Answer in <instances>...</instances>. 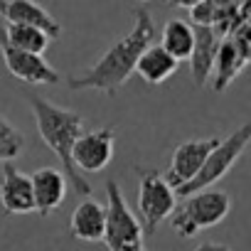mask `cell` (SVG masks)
<instances>
[{"label": "cell", "mask_w": 251, "mask_h": 251, "mask_svg": "<svg viewBox=\"0 0 251 251\" xmlns=\"http://www.w3.org/2000/svg\"><path fill=\"white\" fill-rule=\"evenodd\" d=\"M155 40V23L151 18L148 10H136L133 15V27L128 35H123L118 42H113L101 59L89 67L84 74L79 76H69L67 84L74 91H84V89H96L106 96H116V91L136 74V62L141 57V52L153 45Z\"/></svg>", "instance_id": "cell-1"}, {"label": "cell", "mask_w": 251, "mask_h": 251, "mask_svg": "<svg viewBox=\"0 0 251 251\" xmlns=\"http://www.w3.org/2000/svg\"><path fill=\"white\" fill-rule=\"evenodd\" d=\"M30 108H32V116L37 121V131H40V138L45 141V146L59 158L62 163V173L67 175V180L84 195L89 197L94 192V187L89 185V180L76 170L74 160H72V151H74V143L79 138V133L84 131V116L79 111H72V108H64V106H57L54 101L40 96V94H25Z\"/></svg>", "instance_id": "cell-2"}, {"label": "cell", "mask_w": 251, "mask_h": 251, "mask_svg": "<svg viewBox=\"0 0 251 251\" xmlns=\"http://www.w3.org/2000/svg\"><path fill=\"white\" fill-rule=\"evenodd\" d=\"M229 209H231V197L224 190L204 187L182 197V204H175L168 219L180 239H192L202 229H212L219 222H224Z\"/></svg>", "instance_id": "cell-3"}, {"label": "cell", "mask_w": 251, "mask_h": 251, "mask_svg": "<svg viewBox=\"0 0 251 251\" xmlns=\"http://www.w3.org/2000/svg\"><path fill=\"white\" fill-rule=\"evenodd\" d=\"M249 146H251V121L241 123L239 128H234L224 141H219V143L212 148V153L207 155V160L202 163L200 173H197L190 182L180 185V187L175 190V195H177V197H187V195H192V192H197V190H204V187L217 185V182L234 168V163L244 155V151H246Z\"/></svg>", "instance_id": "cell-4"}, {"label": "cell", "mask_w": 251, "mask_h": 251, "mask_svg": "<svg viewBox=\"0 0 251 251\" xmlns=\"http://www.w3.org/2000/svg\"><path fill=\"white\" fill-rule=\"evenodd\" d=\"M143 224L126 202L116 180L106 182V229L103 244L108 251H138L143 249Z\"/></svg>", "instance_id": "cell-5"}, {"label": "cell", "mask_w": 251, "mask_h": 251, "mask_svg": "<svg viewBox=\"0 0 251 251\" xmlns=\"http://www.w3.org/2000/svg\"><path fill=\"white\" fill-rule=\"evenodd\" d=\"M138 175V214L143 224V234L153 236L158 226L173 214L177 204V195L173 185L155 168H136Z\"/></svg>", "instance_id": "cell-6"}, {"label": "cell", "mask_w": 251, "mask_h": 251, "mask_svg": "<svg viewBox=\"0 0 251 251\" xmlns=\"http://www.w3.org/2000/svg\"><path fill=\"white\" fill-rule=\"evenodd\" d=\"M0 52H3V62H5L8 72L30 86H52L59 81L57 69H52V64L45 59V54L27 52V50L10 45L3 27H0Z\"/></svg>", "instance_id": "cell-7"}, {"label": "cell", "mask_w": 251, "mask_h": 251, "mask_svg": "<svg viewBox=\"0 0 251 251\" xmlns=\"http://www.w3.org/2000/svg\"><path fill=\"white\" fill-rule=\"evenodd\" d=\"M113 148H116V131L113 128H108V126L91 128V131L84 128L74 143L72 160H74L79 173H101L113 160Z\"/></svg>", "instance_id": "cell-8"}, {"label": "cell", "mask_w": 251, "mask_h": 251, "mask_svg": "<svg viewBox=\"0 0 251 251\" xmlns=\"http://www.w3.org/2000/svg\"><path fill=\"white\" fill-rule=\"evenodd\" d=\"M222 138H217V136H212V138H192V141H185V143H180L175 148V153L170 158V168L165 173V180L173 185V190H177L180 185L190 182L200 173L202 163L207 160V155L212 153V148Z\"/></svg>", "instance_id": "cell-9"}, {"label": "cell", "mask_w": 251, "mask_h": 251, "mask_svg": "<svg viewBox=\"0 0 251 251\" xmlns=\"http://www.w3.org/2000/svg\"><path fill=\"white\" fill-rule=\"evenodd\" d=\"M0 204L8 214H30L35 212L32 177L20 173L13 160L3 163V182H0Z\"/></svg>", "instance_id": "cell-10"}, {"label": "cell", "mask_w": 251, "mask_h": 251, "mask_svg": "<svg viewBox=\"0 0 251 251\" xmlns=\"http://www.w3.org/2000/svg\"><path fill=\"white\" fill-rule=\"evenodd\" d=\"M0 18L15 25H32L47 32L50 40L62 37V25L37 3V0H0Z\"/></svg>", "instance_id": "cell-11"}, {"label": "cell", "mask_w": 251, "mask_h": 251, "mask_svg": "<svg viewBox=\"0 0 251 251\" xmlns=\"http://www.w3.org/2000/svg\"><path fill=\"white\" fill-rule=\"evenodd\" d=\"M32 177V195H35V212L40 217H50L57 212L67 197V175L57 168H40Z\"/></svg>", "instance_id": "cell-12"}, {"label": "cell", "mask_w": 251, "mask_h": 251, "mask_svg": "<svg viewBox=\"0 0 251 251\" xmlns=\"http://www.w3.org/2000/svg\"><path fill=\"white\" fill-rule=\"evenodd\" d=\"M195 27V47L187 57L190 62V76H192V84L197 89H202L209 76H212V69H214V59H217V50H219V42L222 37L212 30V27Z\"/></svg>", "instance_id": "cell-13"}, {"label": "cell", "mask_w": 251, "mask_h": 251, "mask_svg": "<svg viewBox=\"0 0 251 251\" xmlns=\"http://www.w3.org/2000/svg\"><path fill=\"white\" fill-rule=\"evenodd\" d=\"M103 229H106V204H101L91 197L79 202L69 219V234L76 241L99 244V241H103Z\"/></svg>", "instance_id": "cell-14"}, {"label": "cell", "mask_w": 251, "mask_h": 251, "mask_svg": "<svg viewBox=\"0 0 251 251\" xmlns=\"http://www.w3.org/2000/svg\"><path fill=\"white\" fill-rule=\"evenodd\" d=\"M177 67H180V62H177L168 50H163L160 45H148V47L141 52L138 62H136V74H138L146 84L158 86V84L168 81V79L177 72Z\"/></svg>", "instance_id": "cell-15"}, {"label": "cell", "mask_w": 251, "mask_h": 251, "mask_svg": "<svg viewBox=\"0 0 251 251\" xmlns=\"http://www.w3.org/2000/svg\"><path fill=\"white\" fill-rule=\"evenodd\" d=\"M246 69V59L241 57L239 47L234 45L231 37H222L219 50H217V59H214V69H212V86L217 94L226 91L229 84Z\"/></svg>", "instance_id": "cell-16"}, {"label": "cell", "mask_w": 251, "mask_h": 251, "mask_svg": "<svg viewBox=\"0 0 251 251\" xmlns=\"http://www.w3.org/2000/svg\"><path fill=\"white\" fill-rule=\"evenodd\" d=\"M160 47L168 50L177 62H185L195 47V27L187 20L170 18L160 32Z\"/></svg>", "instance_id": "cell-17"}, {"label": "cell", "mask_w": 251, "mask_h": 251, "mask_svg": "<svg viewBox=\"0 0 251 251\" xmlns=\"http://www.w3.org/2000/svg\"><path fill=\"white\" fill-rule=\"evenodd\" d=\"M3 32H5V37H8L10 45H15V47H20V50H27V52L45 54V50H47V45H50L47 32H42L40 27H32V25L8 23V25H3Z\"/></svg>", "instance_id": "cell-18"}, {"label": "cell", "mask_w": 251, "mask_h": 251, "mask_svg": "<svg viewBox=\"0 0 251 251\" xmlns=\"http://www.w3.org/2000/svg\"><path fill=\"white\" fill-rule=\"evenodd\" d=\"M27 141H25V133L0 113V163H10L15 158L23 155Z\"/></svg>", "instance_id": "cell-19"}, {"label": "cell", "mask_w": 251, "mask_h": 251, "mask_svg": "<svg viewBox=\"0 0 251 251\" xmlns=\"http://www.w3.org/2000/svg\"><path fill=\"white\" fill-rule=\"evenodd\" d=\"M222 15V8L214 5V0H202V3L192 5L190 8V25H197V27H214L217 20Z\"/></svg>", "instance_id": "cell-20"}, {"label": "cell", "mask_w": 251, "mask_h": 251, "mask_svg": "<svg viewBox=\"0 0 251 251\" xmlns=\"http://www.w3.org/2000/svg\"><path fill=\"white\" fill-rule=\"evenodd\" d=\"M229 37H231L234 45L239 47V52H241V57L246 59V64H251V25H249V23H241Z\"/></svg>", "instance_id": "cell-21"}, {"label": "cell", "mask_w": 251, "mask_h": 251, "mask_svg": "<svg viewBox=\"0 0 251 251\" xmlns=\"http://www.w3.org/2000/svg\"><path fill=\"white\" fill-rule=\"evenodd\" d=\"M195 251H231L226 244H219V241H204L200 246H195Z\"/></svg>", "instance_id": "cell-22"}, {"label": "cell", "mask_w": 251, "mask_h": 251, "mask_svg": "<svg viewBox=\"0 0 251 251\" xmlns=\"http://www.w3.org/2000/svg\"><path fill=\"white\" fill-rule=\"evenodd\" d=\"M244 0H214V5L222 10H239Z\"/></svg>", "instance_id": "cell-23"}, {"label": "cell", "mask_w": 251, "mask_h": 251, "mask_svg": "<svg viewBox=\"0 0 251 251\" xmlns=\"http://www.w3.org/2000/svg\"><path fill=\"white\" fill-rule=\"evenodd\" d=\"M239 15H241V20H244V23H249V25H251V0H244V3H241Z\"/></svg>", "instance_id": "cell-24"}, {"label": "cell", "mask_w": 251, "mask_h": 251, "mask_svg": "<svg viewBox=\"0 0 251 251\" xmlns=\"http://www.w3.org/2000/svg\"><path fill=\"white\" fill-rule=\"evenodd\" d=\"M197 3H202V0H170V5L173 8H192V5H197Z\"/></svg>", "instance_id": "cell-25"}, {"label": "cell", "mask_w": 251, "mask_h": 251, "mask_svg": "<svg viewBox=\"0 0 251 251\" xmlns=\"http://www.w3.org/2000/svg\"><path fill=\"white\" fill-rule=\"evenodd\" d=\"M141 3H151V0H141Z\"/></svg>", "instance_id": "cell-26"}, {"label": "cell", "mask_w": 251, "mask_h": 251, "mask_svg": "<svg viewBox=\"0 0 251 251\" xmlns=\"http://www.w3.org/2000/svg\"><path fill=\"white\" fill-rule=\"evenodd\" d=\"M138 251H146V249H138Z\"/></svg>", "instance_id": "cell-27"}]
</instances>
